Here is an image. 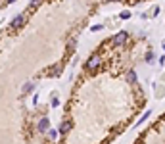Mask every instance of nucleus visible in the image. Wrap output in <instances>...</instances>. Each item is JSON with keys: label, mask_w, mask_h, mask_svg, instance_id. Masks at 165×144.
Listing matches in <instances>:
<instances>
[{"label": "nucleus", "mask_w": 165, "mask_h": 144, "mask_svg": "<svg viewBox=\"0 0 165 144\" xmlns=\"http://www.w3.org/2000/svg\"><path fill=\"white\" fill-rule=\"evenodd\" d=\"M108 2H111V0H108Z\"/></svg>", "instance_id": "4468645a"}, {"label": "nucleus", "mask_w": 165, "mask_h": 144, "mask_svg": "<svg viewBox=\"0 0 165 144\" xmlns=\"http://www.w3.org/2000/svg\"><path fill=\"white\" fill-rule=\"evenodd\" d=\"M56 135H58V133H56V131H54V129H52V131H48V136H50V138H52V140H54V138H56Z\"/></svg>", "instance_id": "9d476101"}, {"label": "nucleus", "mask_w": 165, "mask_h": 144, "mask_svg": "<svg viewBox=\"0 0 165 144\" xmlns=\"http://www.w3.org/2000/svg\"><path fill=\"white\" fill-rule=\"evenodd\" d=\"M23 23H25V14H19V15H15V17L12 19V23H10V27L17 29V27H21Z\"/></svg>", "instance_id": "f257e3e1"}, {"label": "nucleus", "mask_w": 165, "mask_h": 144, "mask_svg": "<svg viewBox=\"0 0 165 144\" xmlns=\"http://www.w3.org/2000/svg\"><path fill=\"white\" fill-rule=\"evenodd\" d=\"M62 73V65H52V67H48V75H52V77H58V75Z\"/></svg>", "instance_id": "20e7f679"}, {"label": "nucleus", "mask_w": 165, "mask_h": 144, "mask_svg": "<svg viewBox=\"0 0 165 144\" xmlns=\"http://www.w3.org/2000/svg\"><path fill=\"white\" fill-rule=\"evenodd\" d=\"M12 2H15V0H8V4H12Z\"/></svg>", "instance_id": "ddd939ff"}, {"label": "nucleus", "mask_w": 165, "mask_h": 144, "mask_svg": "<svg viewBox=\"0 0 165 144\" xmlns=\"http://www.w3.org/2000/svg\"><path fill=\"white\" fill-rule=\"evenodd\" d=\"M48 125H50V121L48 119H41V123H38V131H41V133L48 131Z\"/></svg>", "instance_id": "39448f33"}, {"label": "nucleus", "mask_w": 165, "mask_h": 144, "mask_svg": "<svg viewBox=\"0 0 165 144\" xmlns=\"http://www.w3.org/2000/svg\"><path fill=\"white\" fill-rule=\"evenodd\" d=\"M127 79L131 81V83H134V81H136V75H134V71H131V73L127 75Z\"/></svg>", "instance_id": "1a4fd4ad"}, {"label": "nucleus", "mask_w": 165, "mask_h": 144, "mask_svg": "<svg viewBox=\"0 0 165 144\" xmlns=\"http://www.w3.org/2000/svg\"><path fill=\"white\" fill-rule=\"evenodd\" d=\"M127 38H129V35H127L125 31H121V33H117V35L113 37V42L121 46V44H125V42H127Z\"/></svg>", "instance_id": "7ed1b4c3"}, {"label": "nucleus", "mask_w": 165, "mask_h": 144, "mask_svg": "<svg viewBox=\"0 0 165 144\" xmlns=\"http://www.w3.org/2000/svg\"><path fill=\"white\" fill-rule=\"evenodd\" d=\"M69 131H71V123H69V121H64L62 127H60V133H69Z\"/></svg>", "instance_id": "423d86ee"}, {"label": "nucleus", "mask_w": 165, "mask_h": 144, "mask_svg": "<svg viewBox=\"0 0 165 144\" xmlns=\"http://www.w3.org/2000/svg\"><path fill=\"white\" fill-rule=\"evenodd\" d=\"M131 17V14H129V12H123V14H121V19H129Z\"/></svg>", "instance_id": "9b49d317"}, {"label": "nucleus", "mask_w": 165, "mask_h": 144, "mask_svg": "<svg viewBox=\"0 0 165 144\" xmlns=\"http://www.w3.org/2000/svg\"><path fill=\"white\" fill-rule=\"evenodd\" d=\"M31 90H33V85H31V83H27L25 87H23V92H25V94H29Z\"/></svg>", "instance_id": "6e6552de"}, {"label": "nucleus", "mask_w": 165, "mask_h": 144, "mask_svg": "<svg viewBox=\"0 0 165 144\" xmlns=\"http://www.w3.org/2000/svg\"><path fill=\"white\" fill-rule=\"evenodd\" d=\"M58 104H60V100H58L56 96H52V106H58Z\"/></svg>", "instance_id": "f8f14e48"}, {"label": "nucleus", "mask_w": 165, "mask_h": 144, "mask_svg": "<svg viewBox=\"0 0 165 144\" xmlns=\"http://www.w3.org/2000/svg\"><path fill=\"white\" fill-rule=\"evenodd\" d=\"M41 2H42V0H31V4H29V10H35L38 4H41Z\"/></svg>", "instance_id": "0eeeda50"}, {"label": "nucleus", "mask_w": 165, "mask_h": 144, "mask_svg": "<svg viewBox=\"0 0 165 144\" xmlns=\"http://www.w3.org/2000/svg\"><path fill=\"white\" fill-rule=\"evenodd\" d=\"M98 65H100V56H92L90 60L87 62V69H88V71H94Z\"/></svg>", "instance_id": "f03ea898"}]
</instances>
